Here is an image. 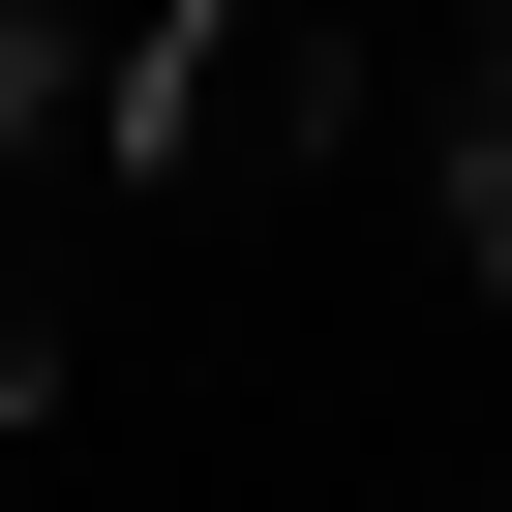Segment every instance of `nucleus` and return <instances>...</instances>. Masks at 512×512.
<instances>
[{
    "label": "nucleus",
    "mask_w": 512,
    "mask_h": 512,
    "mask_svg": "<svg viewBox=\"0 0 512 512\" xmlns=\"http://www.w3.org/2000/svg\"><path fill=\"white\" fill-rule=\"evenodd\" d=\"M422 151H452V241H482V302H512V31L422 91Z\"/></svg>",
    "instance_id": "1"
}]
</instances>
